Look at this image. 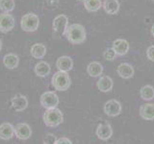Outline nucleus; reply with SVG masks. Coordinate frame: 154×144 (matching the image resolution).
I'll return each instance as SVG.
<instances>
[{"label": "nucleus", "mask_w": 154, "mask_h": 144, "mask_svg": "<svg viewBox=\"0 0 154 144\" xmlns=\"http://www.w3.org/2000/svg\"><path fill=\"white\" fill-rule=\"evenodd\" d=\"M69 27V19L65 14H59L57 16L52 22V29H53V37L56 38H61L65 35L66 29Z\"/></svg>", "instance_id": "nucleus-4"}, {"label": "nucleus", "mask_w": 154, "mask_h": 144, "mask_svg": "<svg viewBox=\"0 0 154 144\" xmlns=\"http://www.w3.org/2000/svg\"><path fill=\"white\" fill-rule=\"evenodd\" d=\"M56 144H72V142L67 137H61L57 139Z\"/></svg>", "instance_id": "nucleus-29"}, {"label": "nucleus", "mask_w": 154, "mask_h": 144, "mask_svg": "<svg viewBox=\"0 0 154 144\" xmlns=\"http://www.w3.org/2000/svg\"><path fill=\"white\" fill-rule=\"evenodd\" d=\"M63 113L59 109H50L46 110V112L43 114V122L48 127H57L63 122Z\"/></svg>", "instance_id": "nucleus-3"}, {"label": "nucleus", "mask_w": 154, "mask_h": 144, "mask_svg": "<svg viewBox=\"0 0 154 144\" xmlns=\"http://www.w3.org/2000/svg\"><path fill=\"white\" fill-rule=\"evenodd\" d=\"M87 72L91 77H98L102 74L103 66L98 62H91L87 67Z\"/></svg>", "instance_id": "nucleus-22"}, {"label": "nucleus", "mask_w": 154, "mask_h": 144, "mask_svg": "<svg viewBox=\"0 0 154 144\" xmlns=\"http://www.w3.org/2000/svg\"><path fill=\"white\" fill-rule=\"evenodd\" d=\"M11 104L14 110H17V112H22V110H24L27 108L28 100L24 95L18 93L14 95L11 99Z\"/></svg>", "instance_id": "nucleus-11"}, {"label": "nucleus", "mask_w": 154, "mask_h": 144, "mask_svg": "<svg viewBox=\"0 0 154 144\" xmlns=\"http://www.w3.org/2000/svg\"><path fill=\"white\" fill-rule=\"evenodd\" d=\"M57 138L53 134H46L43 138V144H56Z\"/></svg>", "instance_id": "nucleus-27"}, {"label": "nucleus", "mask_w": 154, "mask_h": 144, "mask_svg": "<svg viewBox=\"0 0 154 144\" xmlns=\"http://www.w3.org/2000/svg\"><path fill=\"white\" fill-rule=\"evenodd\" d=\"M152 1H153V2H154V0H152Z\"/></svg>", "instance_id": "nucleus-33"}, {"label": "nucleus", "mask_w": 154, "mask_h": 144, "mask_svg": "<svg viewBox=\"0 0 154 144\" xmlns=\"http://www.w3.org/2000/svg\"><path fill=\"white\" fill-rule=\"evenodd\" d=\"M30 54L34 59L41 60L46 55V46L42 43H35L31 46Z\"/></svg>", "instance_id": "nucleus-15"}, {"label": "nucleus", "mask_w": 154, "mask_h": 144, "mask_svg": "<svg viewBox=\"0 0 154 144\" xmlns=\"http://www.w3.org/2000/svg\"><path fill=\"white\" fill-rule=\"evenodd\" d=\"M151 35L154 37V24H153L152 27H151Z\"/></svg>", "instance_id": "nucleus-30"}, {"label": "nucleus", "mask_w": 154, "mask_h": 144, "mask_svg": "<svg viewBox=\"0 0 154 144\" xmlns=\"http://www.w3.org/2000/svg\"><path fill=\"white\" fill-rule=\"evenodd\" d=\"M2 49V41H1V40H0V50Z\"/></svg>", "instance_id": "nucleus-31"}, {"label": "nucleus", "mask_w": 154, "mask_h": 144, "mask_svg": "<svg viewBox=\"0 0 154 144\" xmlns=\"http://www.w3.org/2000/svg\"><path fill=\"white\" fill-rule=\"evenodd\" d=\"M116 57H117V54H116L115 50L113 48H109V49H106L103 53V58L106 60V61H110L112 62L116 59Z\"/></svg>", "instance_id": "nucleus-26"}, {"label": "nucleus", "mask_w": 154, "mask_h": 144, "mask_svg": "<svg viewBox=\"0 0 154 144\" xmlns=\"http://www.w3.org/2000/svg\"><path fill=\"white\" fill-rule=\"evenodd\" d=\"M66 40L72 44H80L86 40V29L78 23L71 24L66 29Z\"/></svg>", "instance_id": "nucleus-1"}, {"label": "nucleus", "mask_w": 154, "mask_h": 144, "mask_svg": "<svg viewBox=\"0 0 154 144\" xmlns=\"http://www.w3.org/2000/svg\"><path fill=\"white\" fill-rule=\"evenodd\" d=\"M113 80L109 76H102L97 81V88L102 92H109L113 88Z\"/></svg>", "instance_id": "nucleus-17"}, {"label": "nucleus", "mask_w": 154, "mask_h": 144, "mask_svg": "<svg viewBox=\"0 0 154 144\" xmlns=\"http://www.w3.org/2000/svg\"><path fill=\"white\" fill-rule=\"evenodd\" d=\"M40 26V18L36 14L29 13L24 14L20 20V27L25 32H35Z\"/></svg>", "instance_id": "nucleus-5"}, {"label": "nucleus", "mask_w": 154, "mask_h": 144, "mask_svg": "<svg viewBox=\"0 0 154 144\" xmlns=\"http://www.w3.org/2000/svg\"><path fill=\"white\" fill-rule=\"evenodd\" d=\"M34 71H35V74L38 77H46L47 75H49L50 71H51V66L50 64L46 62H38V64L34 67Z\"/></svg>", "instance_id": "nucleus-16"}, {"label": "nucleus", "mask_w": 154, "mask_h": 144, "mask_svg": "<svg viewBox=\"0 0 154 144\" xmlns=\"http://www.w3.org/2000/svg\"><path fill=\"white\" fill-rule=\"evenodd\" d=\"M146 56L148 58V60H150L151 62H154V45H151L147 48Z\"/></svg>", "instance_id": "nucleus-28"}, {"label": "nucleus", "mask_w": 154, "mask_h": 144, "mask_svg": "<svg viewBox=\"0 0 154 144\" xmlns=\"http://www.w3.org/2000/svg\"><path fill=\"white\" fill-rule=\"evenodd\" d=\"M102 7L107 14H116L119 10V3L118 0H104Z\"/></svg>", "instance_id": "nucleus-21"}, {"label": "nucleus", "mask_w": 154, "mask_h": 144, "mask_svg": "<svg viewBox=\"0 0 154 144\" xmlns=\"http://www.w3.org/2000/svg\"><path fill=\"white\" fill-rule=\"evenodd\" d=\"M51 83L56 90L65 91L70 86V78L67 72L58 71L53 75Z\"/></svg>", "instance_id": "nucleus-2"}, {"label": "nucleus", "mask_w": 154, "mask_h": 144, "mask_svg": "<svg viewBox=\"0 0 154 144\" xmlns=\"http://www.w3.org/2000/svg\"><path fill=\"white\" fill-rule=\"evenodd\" d=\"M56 66L59 71L67 72L70 71L73 67V61L69 56H62L56 62Z\"/></svg>", "instance_id": "nucleus-12"}, {"label": "nucleus", "mask_w": 154, "mask_h": 144, "mask_svg": "<svg viewBox=\"0 0 154 144\" xmlns=\"http://www.w3.org/2000/svg\"><path fill=\"white\" fill-rule=\"evenodd\" d=\"M117 72L119 75V77H122V78L129 79L134 75V68H133V66L129 64H120L118 66Z\"/></svg>", "instance_id": "nucleus-19"}, {"label": "nucleus", "mask_w": 154, "mask_h": 144, "mask_svg": "<svg viewBox=\"0 0 154 144\" xmlns=\"http://www.w3.org/2000/svg\"><path fill=\"white\" fill-rule=\"evenodd\" d=\"M41 105L46 110L55 109L59 104V97L53 91H46L41 96Z\"/></svg>", "instance_id": "nucleus-6"}, {"label": "nucleus", "mask_w": 154, "mask_h": 144, "mask_svg": "<svg viewBox=\"0 0 154 144\" xmlns=\"http://www.w3.org/2000/svg\"><path fill=\"white\" fill-rule=\"evenodd\" d=\"M113 49L115 50L117 55L123 56L126 54L129 50V43L127 40L119 38V40H116L113 42Z\"/></svg>", "instance_id": "nucleus-14"}, {"label": "nucleus", "mask_w": 154, "mask_h": 144, "mask_svg": "<svg viewBox=\"0 0 154 144\" xmlns=\"http://www.w3.org/2000/svg\"><path fill=\"white\" fill-rule=\"evenodd\" d=\"M140 94H141V97L143 100H146V101L152 100L154 98V88L152 86H149V85L144 86L141 88Z\"/></svg>", "instance_id": "nucleus-24"}, {"label": "nucleus", "mask_w": 154, "mask_h": 144, "mask_svg": "<svg viewBox=\"0 0 154 144\" xmlns=\"http://www.w3.org/2000/svg\"><path fill=\"white\" fill-rule=\"evenodd\" d=\"M78 1H81V0H78ZM83 1H84V0H83Z\"/></svg>", "instance_id": "nucleus-32"}, {"label": "nucleus", "mask_w": 154, "mask_h": 144, "mask_svg": "<svg viewBox=\"0 0 154 144\" xmlns=\"http://www.w3.org/2000/svg\"><path fill=\"white\" fill-rule=\"evenodd\" d=\"M112 134L113 129L111 127V125L108 122H106L105 120H103V122H101L96 128V136L102 140H108L112 136Z\"/></svg>", "instance_id": "nucleus-9"}, {"label": "nucleus", "mask_w": 154, "mask_h": 144, "mask_svg": "<svg viewBox=\"0 0 154 144\" xmlns=\"http://www.w3.org/2000/svg\"><path fill=\"white\" fill-rule=\"evenodd\" d=\"M85 9L89 12H97L102 7L101 0H84Z\"/></svg>", "instance_id": "nucleus-23"}, {"label": "nucleus", "mask_w": 154, "mask_h": 144, "mask_svg": "<svg viewBox=\"0 0 154 144\" xmlns=\"http://www.w3.org/2000/svg\"><path fill=\"white\" fill-rule=\"evenodd\" d=\"M140 115L146 120L154 119V104H143L140 108Z\"/></svg>", "instance_id": "nucleus-18"}, {"label": "nucleus", "mask_w": 154, "mask_h": 144, "mask_svg": "<svg viewBox=\"0 0 154 144\" xmlns=\"http://www.w3.org/2000/svg\"><path fill=\"white\" fill-rule=\"evenodd\" d=\"M14 134L18 139L21 140H26L32 134L31 127L26 123H18L14 127Z\"/></svg>", "instance_id": "nucleus-10"}, {"label": "nucleus", "mask_w": 154, "mask_h": 144, "mask_svg": "<svg viewBox=\"0 0 154 144\" xmlns=\"http://www.w3.org/2000/svg\"><path fill=\"white\" fill-rule=\"evenodd\" d=\"M14 25H16V20L13 14L10 13H3L0 14V32L1 33L11 32Z\"/></svg>", "instance_id": "nucleus-7"}, {"label": "nucleus", "mask_w": 154, "mask_h": 144, "mask_svg": "<svg viewBox=\"0 0 154 144\" xmlns=\"http://www.w3.org/2000/svg\"><path fill=\"white\" fill-rule=\"evenodd\" d=\"M104 112L105 113L111 117L118 116V115L122 112V105L119 101L112 99L106 102L104 105Z\"/></svg>", "instance_id": "nucleus-8"}, {"label": "nucleus", "mask_w": 154, "mask_h": 144, "mask_svg": "<svg viewBox=\"0 0 154 144\" xmlns=\"http://www.w3.org/2000/svg\"><path fill=\"white\" fill-rule=\"evenodd\" d=\"M14 136V127L11 123L4 122L0 125V138L3 140H9Z\"/></svg>", "instance_id": "nucleus-13"}, {"label": "nucleus", "mask_w": 154, "mask_h": 144, "mask_svg": "<svg viewBox=\"0 0 154 144\" xmlns=\"http://www.w3.org/2000/svg\"><path fill=\"white\" fill-rule=\"evenodd\" d=\"M3 64L8 69H14L17 67L19 64V58L16 54H7L3 58Z\"/></svg>", "instance_id": "nucleus-20"}, {"label": "nucleus", "mask_w": 154, "mask_h": 144, "mask_svg": "<svg viewBox=\"0 0 154 144\" xmlns=\"http://www.w3.org/2000/svg\"><path fill=\"white\" fill-rule=\"evenodd\" d=\"M16 2L14 0H0V10L3 13H11L14 10Z\"/></svg>", "instance_id": "nucleus-25"}]
</instances>
